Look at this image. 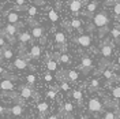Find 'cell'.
<instances>
[{"label":"cell","instance_id":"obj_1","mask_svg":"<svg viewBox=\"0 0 120 119\" xmlns=\"http://www.w3.org/2000/svg\"><path fill=\"white\" fill-rule=\"evenodd\" d=\"M16 34H19V28H18L16 25H10V23H8L7 26L1 30V33H0V36H3V37L8 38L11 44L15 41L14 37L16 36Z\"/></svg>","mask_w":120,"mask_h":119},{"label":"cell","instance_id":"obj_2","mask_svg":"<svg viewBox=\"0 0 120 119\" xmlns=\"http://www.w3.org/2000/svg\"><path fill=\"white\" fill-rule=\"evenodd\" d=\"M87 110H89L91 114H100V112H104V105H102V101L98 99V97H91L87 103Z\"/></svg>","mask_w":120,"mask_h":119},{"label":"cell","instance_id":"obj_3","mask_svg":"<svg viewBox=\"0 0 120 119\" xmlns=\"http://www.w3.org/2000/svg\"><path fill=\"white\" fill-rule=\"evenodd\" d=\"M93 22H94V26H97L98 29H102V28H106L109 26V18L105 12H98V14L94 15L93 18Z\"/></svg>","mask_w":120,"mask_h":119},{"label":"cell","instance_id":"obj_4","mask_svg":"<svg viewBox=\"0 0 120 119\" xmlns=\"http://www.w3.org/2000/svg\"><path fill=\"white\" fill-rule=\"evenodd\" d=\"M18 93H19V96L22 97V99H30V97H37V95H36V92H34V89L33 88H30L29 85H21L19 88H18Z\"/></svg>","mask_w":120,"mask_h":119},{"label":"cell","instance_id":"obj_5","mask_svg":"<svg viewBox=\"0 0 120 119\" xmlns=\"http://www.w3.org/2000/svg\"><path fill=\"white\" fill-rule=\"evenodd\" d=\"M91 36L89 34H81V36H78V37H74V43H76L78 45H81L83 48H89L90 45H91Z\"/></svg>","mask_w":120,"mask_h":119},{"label":"cell","instance_id":"obj_6","mask_svg":"<svg viewBox=\"0 0 120 119\" xmlns=\"http://www.w3.org/2000/svg\"><path fill=\"white\" fill-rule=\"evenodd\" d=\"M112 53H113V45L109 41H105V43L101 44V55H102L104 59L112 58Z\"/></svg>","mask_w":120,"mask_h":119},{"label":"cell","instance_id":"obj_7","mask_svg":"<svg viewBox=\"0 0 120 119\" xmlns=\"http://www.w3.org/2000/svg\"><path fill=\"white\" fill-rule=\"evenodd\" d=\"M79 68L82 70L83 73H89L90 70L93 68V60H91V58H89V56H82L81 58Z\"/></svg>","mask_w":120,"mask_h":119},{"label":"cell","instance_id":"obj_8","mask_svg":"<svg viewBox=\"0 0 120 119\" xmlns=\"http://www.w3.org/2000/svg\"><path fill=\"white\" fill-rule=\"evenodd\" d=\"M11 67H12V68H16V70H26V68H29V67L30 68H33V67L30 66L23 58H21V56H18V58L12 62V66Z\"/></svg>","mask_w":120,"mask_h":119},{"label":"cell","instance_id":"obj_9","mask_svg":"<svg viewBox=\"0 0 120 119\" xmlns=\"http://www.w3.org/2000/svg\"><path fill=\"white\" fill-rule=\"evenodd\" d=\"M97 7H98V1H90L89 4L86 6V10L82 11V15L83 16H87V18H94L93 12L97 10Z\"/></svg>","mask_w":120,"mask_h":119},{"label":"cell","instance_id":"obj_10","mask_svg":"<svg viewBox=\"0 0 120 119\" xmlns=\"http://www.w3.org/2000/svg\"><path fill=\"white\" fill-rule=\"evenodd\" d=\"M63 115L66 116V118L68 119H74V105H72V103L70 101V100H67L66 103H64V105H63Z\"/></svg>","mask_w":120,"mask_h":119},{"label":"cell","instance_id":"obj_11","mask_svg":"<svg viewBox=\"0 0 120 119\" xmlns=\"http://www.w3.org/2000/svg\"><path fill=\"white\" fill-rule=\"evenodd\" d=\"M33 40L34 38L31 36V33H29V32H22V33L18 34V41H19V44H22V45H26L27 43H31Z\"/></svg>","mask_w":120,"mask_h":119},{"label":"cell","instance_id":"obj_12","mask_svg":"<svg viewBox=\"0 0 120 119\" xmlns=\"http://www.w3.org/2000/svg\"><path fill=\"white\" fill-rule=\"evenodd\" d=\"M15 89V85L12 81H10V79H1L0 81V90H3V93L4 92H14Z\"/></svg>","mask_w":120,"mask_h":119},{"label":"cell","instance_id":"obj_13","mask_svg":"<svg viewBox=\"0 0 120 119\" xmlns=\"http://www.w3.org/2000/svg\"><path fill=\"white\" fill-rule=\"evenodd\" d=\"M86 3L87 1H83V0H72V1H70V8L72 12H79L83 6H87Z\"/></svg>","mask_w":120,"mask_h":119},{"label":"cell","instance_id":"obj_14","mask_svg":"<svg viewBox=\"0 0 120 119\" xmlns=\"http://www.w3.org/2000/svg\"><path fill=\"white\" fill-rule=\"evenodd\" d=\"M37 110H38V115H40V119H44V116L48 114L49 111V105L46 101H41L37 104Z\"/></svg>","mask_w":120,"mask_h":119},{"label":"cell","instance_id":"obj_15","mask_svg":"<svg viewBox=\"0 0 120 119\" xmlns=\"http://www.w3.org/2000/svg\"><path fill=\"white\" fill-rule=\"evenodd\" d=\"M63 73H64L66 78H67L70 82H76L79 79V74H78V71H75V70H64Z\"/></svg>","mask_w":120,"mask_h":119},{"label":"cell","instance_id":"obj_16","mask_svg":"<svg viewBox=\"0 0 120 119\" xmlns=\"http://www.w3.org/2000/svg\"><path fill=\"white\" fill-rule=\"evenodd\" d=\"M4 15L7 16V21H8V23L10 25H16V23L19 22V14L18 12H4Z\"/></svg>","mask_w":120,"mask_h":119},{"label":"cell","instance_id":"obj_17","mask_svg":"<svg viewBox=\"0 0 120 119\" xmlns=\"http://www.w3.org/2000/svg\"><path fill=\"white\" fill-rule=\"evenodd\" d=\"M23 112H25V110H23L22 105H12L11 108H8V112L7 114H10V115H14V116H21V115H23Z\"/></svg>","mask_w":120,"mask_h":119},{"label":"cell","instance_id":"obj_18","mask_svg":"<svg viewBox=\"0 0 120 119\" xmlns=\"http://www.w3.org/2000/svg\"><path fill=\"white\" fill-rule=\"evenodd\" d=\"M31 36H33L34 40L44 37V28H42L41 25H38V26H36V28H31Z\"/></svg>","mask_w":120,"mask_h":119},{"label":"cell","instance_id":"obj_19","mask_svg":"<svg viewBox=\"0 0 120 119\" xmlns=\"http://www.w3.org/2000/svg\"><path fill=\"white\" fill-rule=\"evenodd\" d=\"M29 53L31 56V59H40L41 58V47L40 45H31Z\"/></svg>","mask_w":120,"mask_h":119},{"label":"cell","instance_id":"obj_20","mask_svg":"<svg viewBox=\"0 0 120 119\" xmlns=\"http://www.w3.org/2000/svg\"><path fill=\"white\" fill-rule=\"evenodd\" d=\"M101 119H120L119 108H116V111H105Z\"/></svg>","mask_w":120,"mask_h":119},{"label":"cell","instance_id":"obj_21","mask_svg":"<svg viewBox=\"0 0 120 119\" xmlns=\"http://www.w3.org/2000/svg\"><path fill=\"white\" fill-rule=\"evenodd\" d=\"M71 96L74 97V100L78 103L79 105H82L83 103V93H82V90H79V89H75L71 92Z\"/></svg>","mask_w":120,"mask_h":119},{"label":"cell","instance_id":"obj_22","mask_svg":"<svg viewBox=\"0 0 120 119\" xmlns=\"http://www.w3.org/2000/svg\"><path fill=\"white\" fill-rule=\"evenodd\" d=\"M1 51H3V59L11 60L12 58H14V51L10 48V45L6 47V48H1Z\"/></svg>","mask_w":120,"mask_h":119},{"label":"cell","instance_id":"obj_23","mask_svg":"<svg viewBox=\"0 0 120 119\" xmlns=\"http://www.w3.org/2000/svg\"><path fill=\"white\" fill-rule=\"evenodd\" d=\"M101 73H102V75H104L105 78H106V79H108V81H117V77H116V75L113 74V71L112 70H109V68H106V70H102V71H101Z\"/></svg>","mask_w":120,"mask_h":119},{"label":"cell","instance_id":"obj_24","mask_svg":"<svg viewBox=\"0 0 120 119\" xmlns=\"http://www.w3.org/2000/svg\"><path fill=\"white\" fill-rule=\"evenodd\" d=\"M46 56H48V60H46V68H48L49 71H56V70H57V62L51 59L49 55H46Z\"/></svg>","mask_w":120,"mask_h":119},{"label":"cell","instance_id":"obj_25","mask_svg":"<svg viewBox=\"0 0 120 119\" xmlns=\"http://www.w3.org/2000/svg\"><path fill=\"white\" fill-rule=\"evenodd\" d=\"M70 25H71V28H72V29H76L78 32H81V33H82V22H81V19L74 18V19L70 22Z\"/></svg>","mask_w":120,"mask_h":119},{"label":"cell","instance_id":"obj_26","mask_svg":"<svg viewBox=\"0 0 120 119\" xmlns=\"http://www.w3.org/2000/svg\"><path fill=\"white\" fill-rule=\"evenodd\" d=\"M100 79L98 78H94V79H91L90 81V85H89V89L90 92H96V90H98V88H100Z\"/></svg>","mask_w":120,"mask_h":119},{"label":"cell","instance_id":"obj_27","mask_svg":"<svg viewBox=\"0 0 120 119\" xmlns=\"http://www.w3.org/2000/svg\"><path fill=\"white\" fill-rule=\"evenodd\" d=\"M59 86H53L52 89H49L48 92H46V96L49 97V99H55L56 97V95H57V92H59Z\"/></svg>","mask_w":120,"mask_h":119},{"label":"cell","instance_id":"obj_28","mask_svg":"<svg viewBox=\"0 0 120 119\" xmlns=\"http://www.w3.org/2000/svg\"><path fill=\"white\" fill-rule=\"evenodd\" d=\"M111 36H112L116 41H119V38H120V28H113L112 30H111Z\"/></svg>","mask_w":120,"mask_h":119},{"label":"cell","instance_id":"obj_29","mask_svg":"<svg viewBox=\"0 0 120 119\" xmlns=\"http://www.w3.org/2000/svg\"><path fill=\"white\" fill-rule=\"evenodd\" d=\"M48 16H49V19H51L52 22H57V19H59V15H57V12H56L55 10H49Z\"/></svg>","mask_w":120,"mask_h":119},{"label":"cell","instance_id":"obj_30","mask_svg":"<svg viewBox=\"0 0 120 119\" xmlns=\"http://www.w3.org/2000/svg\"><path fill=\"white\" fill-rule=\"evenodd\" d=\"M27 12H29V18H33V16H36V15L38 14V8L36 7V6H29V8H27Z\"/></svg>","mask_w":120,"mask_h":119},{"label":"cell","instance_id":"obj_31","mask_svg":"<svg viewBox=\"0 0 120 119\" xmlns=\"http://www.w3.org/2000/svg\"><path fill=\"white\" fill-rule=\"evenodd\" d=\"M26 81H27V83H29L30 88H33V85H34V82H36V75L34 74H29L27 77H26Z\"/></svg>","mask_w":120,"mask_h":119},{"label":"cell","instance_id":"obj_32","mask_svg":"<svg viewBox=\"0 0 120 119\" xmlns=\"http://www.w3.org/2000/svg\"><path fill=\"white\" fill-rule=\"evenodd\" d=\"M112 96L117 100L119 99L120 100V86H115V88H112Z\"/></svg>","mask_w":120,"mask_h":119},{"label":"cell","instance_id":"obj_33","mask_svg":"<svg viewBox=\"0 0 120 119\" xmlns=\"http://www.w3.org/2000/svg\"><path fill=\"white\" fill-rule=\"evenodd\" d=\"M61 90H64V92H68V90H71L70 89V83H68V81H61L60 82V86H59Z\"/></svg>","mask_w":120,"mask_h":119},{"label":"cell","instance_id":"obj_34","mask_svg":"<svg viewBox=\"0 0 120 119\" xmlns=\"http://www.w3.org/2000/svg\"><path fill=\"white\" fill-rule=\"evenodd\" d=\"M12 101L15 103V105H25V99H22L21 96H16L15 99H12Z\"/></svg>","mask_w":120,"mask_h":119},{"label":"cell","instance_id":"obj_35","mask_svg":"<svg viewBox=\"0 0 120 119\" xmlns=\"http://www.w3.org/2000/svg\"><path fill=\"white\" fill-rule=\"evenodd\" d=\"M27 8H29V6H14L12 7V10H14V12H16V11H27Z\"/></svg>","mask_w":120,"mask_h":119},{"label":"cell","instance_id":"obj_36","mask_svg":"<svg viewBox=\"0 0 120 119\" xmlns=\"http://www.w3.org/2000/svg\"><path fill=\"white\" fill-rule=\"evenodd\" d=\"M113 11H115V16H116L117 19H120V1L113 7Z\"/></svg>","mask_w":120,"mask_h":119},{"label":"cell","instance_id":"obj_37","mask_svg":"<svg viewBox=\"0 0 120 119\" xmlns=\"http://www.w3.org/2000/svg\"><path fill=\"white\" fill-rule=\"evenodd\" d=\"M108 32H109V26H106V28H102V29H100V32H98V36L102 38L105 34L108 33Z\"/></svg>","mask_w":120,"mask_h":119},{"label":"cell","instance_id":"obj_38","mask_svg":"<svg viewBox=\"0 0 120 119\" xmlns=\"http://www.w3.org/2000/svg\"><path fill=\"white\" fill-rule=\"evenodd\" d=\"M6 47H8V44L6 43V40H4L3 36H0V49L1 48H6Z\"/></svg>","mask_w":120,"mask_h":119},{"label":"cell","instance_id":"obj_39","mask_svg":"<svg viewBox=\"0 0 120 119\" xmlns=\"http://www.w3.org/2000/svg\"><path fill=\"white\" fill-rule=\"evenodd\" d=\"M33 3H34V6H36V7H38V6H45V4H46V1H45V0H34Z\"/></svg>","mask_w":120,"mask_h":119},{"label":"cell","instance_id":"obj_40","mask_svg":"<svg viewBox=\"0 0 120 119\" xmlns=\"http://www.w3.org/2000/svg\"><path fill=\"white\" fill-rule=\"evenodd\" d=\"M117 3H119L117 0H106L104 4H105V6H116Z\"/></svg>","mask_w":120,"mask_h":119},{"label":"cell","instance_id":"obj_41","mask_svg":"<svg viewBox=\"0 0 120 119\" xmlns=\"http://www.w3.org/2000/svg\"><path fill=\"white\" fill-rule=\"evenodd\" d=\"M26 3H27L26 0H15V4H14V6H27Z\"/></svg>","mask_w":120,"mask_h":119},{"label":"cell","instance_id":"obj_42","mask_svg":"<svg viewBox=\"0 0 120 119\" xmlns=\"http://www.w3.org/2000/svg\"><path fill=\"white\" fill-rule=\"evenodd\" d=\"M8 112V108H6L4 105L0 104V115H3V114H7Z\"/></svg>","mask_w":120,"mask_h":119},{"label":"cell","instance_id":"obj_43","mask_svg":"<svg viewBox=\"0 0 120 119\" xmlns=\"http://www.w3.org/2000/svg\"><path fill=\"white\" fill-rule=\"evenodd\" d=\"M44 79H45L46 82H51V81L53 79V78H52V75H51L49 73H48V74H45V75H44Z\"/></svg>","mask_w":120,"mask_h":119},{"label":"cell","instance_id":"obj_44","mask_svg":"<svg viewBox=\"0 0 120 119\" xmlns=\"http://www.w3.org/2000/svg\"><path fill=\"white\" fill-rule=\"evenodd\" d=\"M48 119H59V115H56V114H52V115H49Z\"/></svg>","mask_w":120,"mask_h":119},{"label":"cell","instance_id":"obj_45","mask_svg":"<svg viewBox=\"0 0 120 119\" xmlns=\"http://www.w3.org/2000/svg\"><path fill=\"white\" fill-rule=\"evenodd\" d=\"M79 119H89V118H87V116H85V115H82V116H81Z\"/></svg>","mask_w":120,"mask_h":119},{"label":"cell","instance_id":"obj_46","mask_svg":"<svg viewBox=\"0 0 120 119\" xmlns=\"http://www.w3.org/2000/svg\"><path fill=\"white\" fill-rule=\"evenodd\" d=\"M117 64L120 66V55H119V58H117Z\"/></svg>","mask_w":120,"mask_h":119},{"label":"cell","instance_id":"obj_47","mask_svg":"<svg viewBox=\"0 0 120 119\" xmlns=\"http://www.w3.org/2000/svg\"><path fill=\"white\" fill-rule=\"evenodd\" d=\"M18 119H23V118H18Z\"/></svg>","mask_w":120,"mask_h":119},{"label":"cell","instance_id":"obj_48","mask_svg":"<svg viewBox=\"0 0 120 119\" xmlns=\"http://www.w3.org/2000/svg\"><path fill=\"white\" fill-rule=\"evenodd\" d=\"M119 28H120V26H119Z\"/></svg>","mask_w":120,"mask_h":119}]
</instances>
